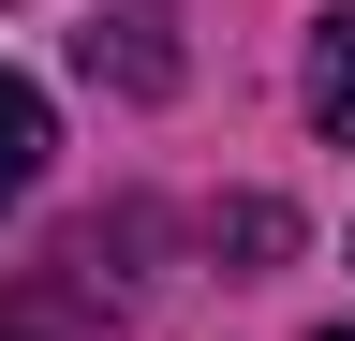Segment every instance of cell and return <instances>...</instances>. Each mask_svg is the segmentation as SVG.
Instances as JSON below:
<instances>
[{"mask_svg": "<svg viewBox=\"0 0 355 341\" xmlns=\"http://www.w3.org/2000/svg\"><path fill=\"white\" fill-rule=\"evenodd\" d=\"M74 60H89V90H133V104H163V90H178V15H163V0H119V15L89 30Z\"/></svg>", "mask_w": 355, "mask_h": 341, "instance_id": "6da1fadb", "label": "cell"}, {"mask_svg": "<svg viewBox=\"0 0 355 341\" xmlns=\"http://www.w3.org/2000/svg\"><path fill=\"white\" fill-rule=\"evenodd\" d=\"M30 178H44V90L0 74V208H30Z\"/></svg>", "mask_w": 355, "mask_h": 341, "instance_id": "7a4b0ae2", "label": "cell"}, {"mask_svg": "<svg viewBox=\"0 0 355 341\" xmlns=\"http://www.w3.org/2000/svg\"><path fill=\"white\" fill-rule=\"evenodd\" d=\"M311 134H340V149H355V15L311 30Z\"/></svg>", "mask_w": 355, "mask_h": 341, "instance_id": "3957f363", "label": "cell"}, {"mask_svg": "<svg viewBox=\"0 0 355 341\" xmlns=\"http://www.w3.org/2000/svg\"><path fill=\"white\" fill-rule=\"evenodd\" d=\"M0 341H44V326H30V312H0Z\"/></svg>", "mask_w": 355, "mask_h": 341, "instance_id": "277c9868", "label": "cell"}, {"mask_svg": "<svg viewBox=\"0 0 355 341\" xmlns=\"http://www.w3.org/2000/svg\"><path fill=\"white\" fill-rule=\"evenodd\" d=\"M326 341H355V326H326Z\"/></svg>", "mask_w": 355, "mask_h": 341, "instance_id": "5b68a950", "label": "cell"}]
</instances>
